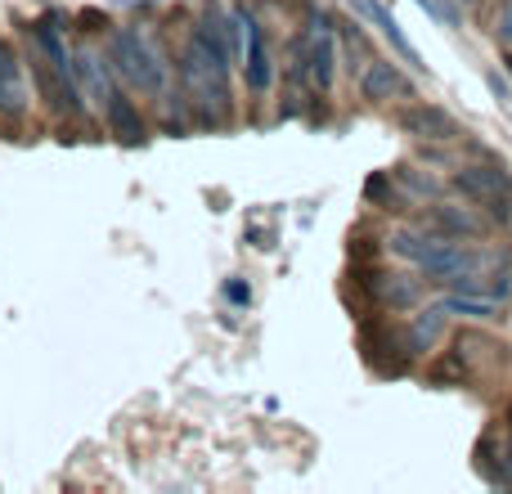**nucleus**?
I'll return each mask as SVG.
<instances>
[{"instance_id":"obj_1","label":"nucleus","mask_w":512,"mask_h":494,"mask_svg":"<svg viewBox=\"0 0 512 494\" xmlns=\"http://www.w3.org/2000/svg\"><path fill=\"white\" fill-rule=\"evenodd\" d=\"M108 59L117 63V72H122L131 86L140 90H167V63L158 59V50H153V41L140 32V27H122V32H113V41H108Z\"/></svg>"},{"instance_id":"obj_2","label":"nucleus","mask_w":512,"mask_h":494,"mask_svg":"<svg viewBox=\"0 0 512 494\" xmlns=\"http://www.w3.org/2000/svg\"><path fill=\"white\" fill-rule=\"evenodd\" d=\"M454 185H459V194H468L477 207H486L495 221H508V207H512V185H508V171L499 167V162H468V167H459V176H454Z\"/></svg>"},{"instance_id":"obj_3","label":"nucleus","mask_w":512,"mask_h":494,"mask_svg":"<svg viewBox=\"0 0 512 494\" xmlns=\"http://www.w3.org/2000/svg\"><path fill=\"white\" fill-rule=\"evenodd\" d=\"M32 72H36L41 95L50 99V108H59V113H81V86H77V77H72V68H54V63L36 59Z\"/></svg>"},{"instance_id":"obj_4","label":"nucleus","mask_w":512,"mask_h":494,"mask_svg":"<svg viewBox=\"0 0 512 494\" xmlns=\"http://www.w3.org/2000/svg\"><path fill=\"white\" fill-rule=\"evenodd\" d=\"M301 54H306V77L315 81L319 90L333 86V72H337V45H333V32H328V23L319 18L315 32L306 36V45H301Z\"/></svg>"},{"instance_id":"obj_5","label":"nucleus","mask_w":512,"mask_h":494,"mask_svg":"<svg viewBox=\"0 0 512 494\" xmlns=\"http://www.w3.org/2000/svg\"><path fill=\"white\" fill-rule=\"evenodd\" d=\"M400 126H405V135H414V140H459V122H454L445 108H436V104L405 108Z\"/></svg>"},{"instance_id":"obj_6","label":"nucleus","mask_w":512,"mask_h":494,"mask_svg":"<svg viewBox=\"0 0 512 494\" xmlns=\"http://www.w3.org/2000/svg\"><path fill=\"white\" fill-rule=\"evenodd\" d=\"M405 77H400V68L396 63H387V59H369L364 63V72H360V95L369 99V104H387V99H400L405 95Z\"/></svg>"},{"instance_id":"obj_7","label":"nucleus","mask_w":512,"mask_h":494,"mask_svg":"<svg viewBox=\"0 0 512 494\" xmlns=\"http://www.w3.org/2000/svg\"><path fill=\"white\" fill-rule=\"evenodd\" d=\"M72 77H77V86H81V99H90V104H108L113 86H108V68L95 50L72 54Z\"/></svg>"},{"instance_id":"obj_8","label":"nucleus","mask_w":512,"mask_h":494,"mask_svg":"<svg viewBox=\"0 0 512 494\" xmlns=\"http://www.w3.org/2000/svg\"><path fill=\"white\" fill-rule=\"evenodd\" d=\"M369 288L378 292V301L391 310H409L423 301V283L409 279V274H378V279H369Z\"/></svg>"},{"instance_id":"obj_9","label":"nucleus","mask_w":512,"mask_h":494,"mask_svg":"<svg viewBox=\"0 0 512 494\" xmlns=\"http://www.w3.org/2000/svg\"><path fill=\"white\" fill-rule=\"evenodd\" d=\"M104 113H108V126H113V135H117V140H122V144H140V140H144L140 108H135L131 99L122 95V90H113V95H108Z\"/></svg>"},{"instance_id":"obj_10","label":"nucleus","mask_w":512,"mask_h":494,"mask_svg":"<svg viewBox=\"0 0 512 494\" xmlns=\"http://www.w3.org/2000/svg\"><path fill=\"white\" fill-rule=\"evenodd\" d=\"M441 337H445V306H427V310H418L414 324H409L405 346L414 355H427L436 342H441Z\"/></svg>"},{"instance_id":"obj_11","label":"nucleus","mask_w":512,"mask_h":494,"mask_svg":"<svg viewBox=\"0 0 512 494\" xmlns=\"http://www.w3.org/2000/svg\"><path fill=\"white\" fill-rule=\"evenodd\" d=\"M248 90H256V95H265L270 90V81H274V63H270V45H265V32L256 27V18H252V32H248Z\"/></svg>"},{"instance_id":"obj_12","label":"nucleus","mask_w":512,"mask_h":494,"mask_svg":"<svg viewBox=\"0 0 512 494\" xmlns=\"http://www.w3.org/2000/svg\"><path fill=\"white\" fill-rule=\"evenodd\" d=\"M477 468H486L495 486H512V445H504L499 432H490L486 441L477 445Z\"/></svg>"},{"instance_id":"obj_13","label":"nucleus","mask_w":512,"mask_h":494,"mask_svg":"<svg viewBox=\"0 0 512 494\" xmlns=\"http://www.w3.org/2000/svg\"><path fill=\"white\" fill-rule=\"evenodd\" d=\"M189 36H194L198 45H203V54L216 63V68H221V72H230L234 54H230V36H225V23H221V18H203V23H198Z\"/></svg>"},{"instance_id":"obj_14","label":"nucleus","mask_w":512,"mask_h":494,"mask_svg":"<svg viewBox=\"0 0 512 494\" xmlns=\"http://www.w3.org/2000/svg\"><path fill=\"white\" fill-rule=\"evenodd\" d=\"M355 9H360V14H369V18H373V23H378V27H382V36H387V41H391V45H396V50H400V54H405V59H409V63H414V68H423V59H418V50H414V45H409V41H405V32H400V27H396V18H391V14H387V9H382V5H378V0H355Z\"/></svg>"},{"instance_id":"obj_15","label":"nucleus","mask_w":512,"mask_h":494,"mask_svg":"<svg viewBox=\"0 0 512 494\" xmlns=\"http://www.w3.org/2000/svg\"><path fill=\"white\" fill-rule=\"evenodd\" d=\"M23 72L9 50H0V113H23Z\"/></svg>"},{"instance_id":"obj_16","label":"nucleus","mask_w":512,"mask_h":494,"mask_svg":"<svg viewBox=\"0 0 512 494\" xmlns=\"http://www.w3.org/2000/svg\"><path fill=\"white\" fill-rule=\"evenodd\" d=\"M445 315H463V319H499V301L490 297H472V292H450L441 301Z\"/></svg>"},{"instance_id":"obj_17","label":"nucleus","mask_w":512,"mask_h":494,"mask_svg":"<svg viewBox=\"0 0 512 494\" xmlns=\"http://www.w3.org/2000/svg\"><path fill=\"white\" fill-rule=\"evenodd\" d=\"M32 45H36V54H41L45 63H54V68H72V59H68V45H63L59 27L41 23V27H36V32H32Z\"/></svg>"},{"instance_id":"obj_18","label":"nucleus","mask_w":512,"mask_h":494,"mask_svg":"<svg viewBox=\"0 0 512 494\" xmlns=\"http://www.w3.org/2000/svg\"><path fill=\"white\" fill-rule=\"evenodd\" d=\"M436 239L441 234H423V230H400L396 239H391V252L396 256H405V261H414V265H423V256L436 247Z\"/></svg>"},{"instance_id":"obj_19","label":"nucleus","mask_w":512,"mask_h":494,"mask_svg":"<svg viewBox=\"0 0 512 494\" xmlns=\"http://www.w3.org/2000/svg\"><path fill=\"white\" fill-rule=\"evenodd\" d=\"M432 225H436L441 234H450V239H454V234H472V230H477V221H472L468 212H459V207H436V212H432Z\"/></svg>"},{"instance_id":"obj_20","label":"nucleus","mask_w":512,"mask_h":494,"mask_svg":"<svg viewBox=\"0 0 512 494\" xmlns=\"http://www.w3.org/2000/svg\"><path fill=\"white\" fill-rule=\"evenodd\" d=\"M225 297H230V301H234V306H248V301H252V292H248V283L230 279V283H225Z\"/></svg>"},{"instance_id":"obj_21","label":"nucleus","mask_w":512,"mask_h":494,"mask_svg":"<svg viewBox=\"0 0 512 494\" xmlns=\"http://www.w3.org/2000/svg\"><path fill=\"white\" fill-rule=\"evenodd\" d=\"M499 41L512 45V5L504 9V14H499Z\"/></svg>"},{"instance_id":"obj_22","label":"nucleus","mask_w":512,"mask_h":494,"mask_svg":"<svg viewBox=\"0 0 512 494\" xmlns=\"http://www.w3.org/2000/svg\"><path fill=\"white\" fill-rule=\"evenodd\" d=\"M508 72H512V54H508Z\"/></svg>"},{"instance_id":"obj_23","label":"nucleus","mask_w":512,"mask_h":494,"mask_svg":"<svg viewBox=\"0 0 512 494\" xmlns=\"http://www.w3.org/2000/svg\"><path fill=\"white\" fill-rule=\"evenodd\" d=\"M0 50H5V45H0Z\"/></svg>"}]
</instances>
